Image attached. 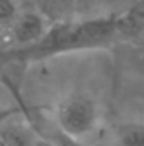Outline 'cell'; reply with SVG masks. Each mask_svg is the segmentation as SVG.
<instances>
[{
	"mask_svg": "<svg viewBox=\"0 0 144 146\" xmlns=\"http://www.w3.org/2000/svg\"><path fill=\"white\" fill-rule=\"evenodd\" d=\"M54 117L61 134L78 143H85L98 127L100 109L90 95L71 94L58 104Z\"/></svg>",
	"mask_w": 144,
	"mask_h": 146,
	"instance_id": "cell-2",
	"label": "cell"
},
{
	"mask_svg": "<svg viewBox=\"0 0 144 146\" xmlns=\"http://www.w3.org/2000/svg\"><path fill=\"white\" fill-rule=\"evenodd\" d=\"M127 17L132 22H141V24H144V0H136L132 3V7L127 12Z\"/></svg>",
	"mask_w": 144,
	"mask_h": 146,
	"instance_id": "cell-6",
	"label": "cell"
},
{
	"mask_svg": "<svg viewBox=\"0 0 144 146\" xmlns=\"http://www.w3.org/2000/svg\"><path fill=\"white\" fill-rule=\"evenodd\" d=\"M32 146H59L58 143H53V141H48V139H36Z\"/></svg>",
	"mask_w": 144,
	"mask_h": 146,
	"instance_id": "cell-7",
	"label": "cell"
},
{
	"mask_svg": "<svg viewBox=\"0 0 144 146\" xmlns=\"http://www.w3.org/2000/svg\"><path fill=\"white\" fill-rule=\"evenodd\" d=\"M49 29L51 26L42 14L34 12V10L19 12V15L10 24V36L15 42L12 48L32 46L46 36Z\"/></svg>",
	"mask_w": 144,
	"mask_h": 146,
	"instance_id": "cell-3",
	"label": "cell"
},
{
	"mask_svg": "<svg viewBox=\"0 0 144 146\" xmlns=\"http://www.w3.org/2000/svg\"><path fill=\"white\" fill-rule=\"evenodd\" d=\"M112 146H144V122H120L112 134Z\"/></svg>",
	"mask_w": 144,
	"mask_h": 146,
	"instance_id": "cell-4",
	"label": "cell"
},
{
	"mask_svg": "<svg viewBox=\"0 0 144 146\" xmlns=\"http://www.w3.org/2000/svg\"><path fill=\"white\" fill-rule=\"evenodd\" d=\"M120 21L115 17H98L81 22H65L51 26L48 34L27 48H10L2 53V63H32L66 53L104 48L119 34Z\"/></svg>",
	"mask_w": 144,
	"mask_h": 146,
	"instance_id": "cell-1",
	"label": "cell"
},
{
	"mask_svg": "<svg viewBox=\"0 0 144 146\" xmlns=\"http://www.w3.org/2000/svg\"><path fill=\"white\" fill-rule=\"evenodd\" d=\"M19 15L15 0H0V24H12Z\"/></svg>",
	"mask_w": 144,
	"mask_h": 146,
	"instance_id": "cell-5",
	"label": "cell"
}]
</instances>
